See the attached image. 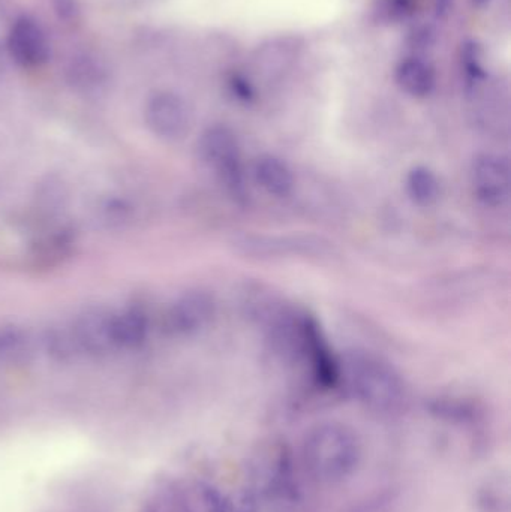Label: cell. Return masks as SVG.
<instances>
[{
    "mask_svg": "<svg viewBox=\"0 0 511 512\" xmlns=\"http://www.w3.org/2000/svg\"><path fill=\"white\" fill-rule=\"evenodd\" d=\"M341 381L371 411L393 414L405 403L407 390L395 367L366 351H351L339 361Z\"/></svg>",
    "mask_w": 511,
    "mask_h": 512,
    "instance_id": "1",
    "label": "cell"
},
{
    "mask_svg": "<svg viewBox=\"0 0 511 512\" xmlns=\"http://www.w3.org/2000/svg\"><path fill=\"white\" fill-rule=\"evenodd\" d=\"M360 441L345 424H320L306 436L303 445L306 469L321 483H338L359 465Z\"/></svg>",
    "mask_w": 511,
    "mask_h": 512,
    "instance_id": "2",
    "label": "cell"
},
{
    "mask_svg": "<svg viewBox=\"0 0 511 512\" xmlns=\"http://www.w3.org/2000/svg\"><path fill=\"white\" fill-rule=\"evenodd\" d=\"M197 149L201 161L215 173L225 191L236 200H243L245 167L236 134L227 126H212L201 134Z\"/></svg>",
    "mask_w": 511,
    "mask_h": 512,
    "instance_id": "3",
    "label": "cell"
},
{
    "mask_svg": "<svg viewBox=\"0 0 511 512\" xmlns=\"http://www.w3.org/2000/svg\"><path fill=\"white\" fill-rule=\"evenodd\" d=\"M147 128L165 141L185 137L191 128V110L182 96L168 90L153 93L144 108Z\"/></svg>",
    "mask_w": 511,
    "mask_h": 512,
    "instance_id": "4",
    "label": "cell"
},
{
    "mask_svg": "<svg viewBox=\"0 0 511 512\" xmlns=\"http://www.w3.org/2000/svg\"><path fill=\"white\" fill-rule=\"evenodd\" d=\"M471 188L480 203L501 207L510 198V164L507 158L495 153H482L474 158L470 170Z\"/></svg>",
    "mask_w": 511,
    "mask_h": 512,
    "instance_id": "5",
    "label": "cell"
},
{
    "mask_svg": "<svg viewBox=\"0 0 511 512\" xmlns=\"http://www.w3.org/2000/svg\"><path fill=\"white\" fill-rule=\"evenodd\" d=\"M216 304L206 291H189L180 295L165 315V328L177 337H191L209 327Z\"/></svg>",
    "mask_w": 511,
    "mask_h": 512,
    "instance_id": "6",
    "label": "cell"
},
{
    "mask_svg": "<svg viewBox=\"0 0 511 512\" xmlns=\"http://www.w3.org/2000/svg\"><path fill=\"white\" fill-rule=\"evenodd\" d=\"M8 50L12 60L21 68L35 69L50 59V44L38 21L32 17L17 18L8 35Z\"/></svg>",
    "mask_w": 511,
    "mask_h": 512,
    "instance_id": "7",
    "label": "cell"
},
{
    "mask_svg": "<svg viewBox=\"0 0 511 512\" xmlns=\"http://www.w3.org/2000/svg\"><path fill=\"white\" fill-rule=\"evenodd\" d=\"M111 319H113V312L110 310L92 307V309L84 310L72 322V333H74L81 354L102 357V355L116 351L113 334H111Z\"/></svg>",
    "mask_w": 511,
    "mask_h": 512,
    "instance_id": "8",
    "label": "cell"
},
{
    "mask_svg": "<svg viewBox=\"0 0 511 512\" xmlns=\"http://www.w3.org/2000/svg\"><path fill=\"white\" fill-rule=\"evenodd\" d=\"M149 316L140 307H129L113 313L111 334L116 349H138L149 336Z\"/></svg>",
    "mask_w": 511,
    "mask_h": 512,
    "instance_id": "9",
    "label": "cell"
},
{
    "mask_svg": "<svg viewBox=\"0 0 511 512\" xmlns=\"http://www.w3.org/2000/svg\"><path fill=\"white\" fill-rule=\"evenodd\" d=\"M254 177L258 185L276 198H285L293 192L294 176L287 162L273 155H264L255 161Z\"/></svg>",
    "mask_w": 511,
    "mask_h": 512,
    "instance_id": "10",
    "label": "cell"
},
{
    "mask_svg": "<svg viewBox=\"0 0 511 512\" xmlns=\"http://www.w3.org/2000/svg\"><path fill=\"white\" fill-rule=\"evenodd\" d=\"M396 83L414 98L431 95L435 87V69L419 57H408L396 68Z\"/></svg>",
    "mask_w": 511,
    "mask_h": 512,
    "instance_id": "11",
    "label": "cell"
},
{
    "mask_svg": "<svg viewBox=\"0 0 511 512\" xmlns=\"http://www.w3.org/2000/svg\"><path fill=\"white\" fill-rule=\"evenodd\" d=\"M408 197L417 206H434L441 195V183L437 174L428 167H414L405 180Z\"/></svg>",
    "mask_w": 511,
    "mask_h": 512,
    "instance_id": "12",
    "label": "cell"
},
{
    "mask_svg": "<svg viewBox=\"0 0 511 512\" xmlns=\"http://www.w3.org/2000/svg\"><path fill=\"white\" fill-rule=\"evenodd\" d=\"M179 501L183 512H219L222 496L210 484L191 481L183 486Z\"/></svg>",
    "mask_w": 511,
    "mask_h": 512,
    "instance_id": "13",
    "label": "cell"
},
{
    "mask_svg": "<svg viewBox=\"0 0 511 512\" xmlns=\"http://www.w3.org/2000/svg\"><path fill=\"white\" fill-rule=\"evenodd\" d=\"M30 354V336L15 324L0 325V361L15 363Z\"/></svg>",
    "mask_w": 511,
    "mask_h": 512,
    "instance_id": "14",
    "label": "cell"
},
{
    "mask_svg": "<svg viewBox=\"0 0 511 512\" xmlns=\"http://www.w3.org/2000/svg\"><path fill=\"white\" fill-rule=\"evenodd\" d=\"M428 0H378L375 17L381 23H404L417 17Z\"/></svg>",
    "mask_w": 511,
    "mask_h": 512,
    "instance_id": "15",
    "label": "cell"
},
{
    "mask_svg": "<svg viewBox=\"0 0 511 512\" xmlns=\"http://www.w3.org/2000/svg\"><path fill=\"white\" fill-rule=\"evenodd\" d=\"M44 346L48 355L56 358L57 361L74 360L81 355L71 325L48 328L47 333L44 334Z\"/></svg>",
    "mask_w": 511,
    "mask_h": 512,
    "instance_id": "16",
    "label": "cell"
},
{
    "mask_svg": "<svg viewBox=\"0 0 511 512\" xmlns=\"http://www.w3.org/2000/svg\"><path fill=\"white\" fill-rule=\"evenodd\" d=\"M476 507L479 512H510L507 487L503 489L497 481L483 484L477 492Z\"/></svg>",
    "mask_w": 511,
    "mask_h": 512,
    "instance_id": "17",
    "label": "cell"
},
{
    "mask_svg": "<svg viewBox=\"0 0 511 512\" xmlns=\"http://www.w3.org/2000/svg\"><path fill=\"white\" fill-rule=\"evenodd\" d=\"M461 59L468 77L473 80L486 78V71L482 66V48L476 41H467L462 45Z\"/></svg>",
    "mask_w": 511,
    "mask_h": 512,
    "instance_id": "18",
    "label": "cell"
},
{
    "mask_svg": "<svg viewBox=\"0 0 511 512\" xmlns=\"http://www.w3.org/2000/svg\"><path fill=\"white\" fill-rule=\"evenodd\" d=\"M219 512H258L257 498L251 490H236L222 498Z\"/></svg>",
    "mask_w": 511,
    "mask_h": 512,
    "instance_id": "19",
    "label": "cell"
},
{
    "mask_svg": "<svg viewBox=\"0 0 511 512\" xmlns=\"http://www.w3.org/2000/svg\"><path fill=\"white\" fill-rule=\"evenodd\" d=\"M50 3L60 21L72 23L80 17V0H50Z\"/></svg>",
    "mask_w": 511,
    "mask_h": 512,
    "instance_id": "20",
    "label": "cell"
},
{
    "mask_svg": "<svg viewBox=\"0 0 511 512\" xmlns=\"http://www.w3.org/2000/svg\"><path fill=\"white\" fill-rule=\"evenodd\" d=\"M228 84H230L231 92H233L237 98L242 99V101H251V99L254 98V89H252L251 83H249L243 75H231Z\"/></svg>",
    "mask_w": 511,
    "mask_h": 512,
    "instance_id": "21",
    "label": "cell"
},
{
    "mask_svg": "<svg viewBox=\"0 0 511 512\" xmlns=\"http://www.w3.org/2000/svg\"><path fill=\"white\" fill-rule=\"evenodd\" d=\"M453 0H437L435 3V11H437V17H444L449 14L450 8H452Z\"/></svg>",
    "mask_w": 511,
    "mask_h": 512,
    "instance_id": "22",
    "label": "cell"
},
{
    "mask_svg": "<svg viewBox=\"0 0 511 512\" xmlns=\"http://www.w3.org/2000/svg\"><path fill=\"white\" fill-rule=\"evenodd\" d=\"M473 2L474 6H483L486 5V3L489 2V0H471Z\"/></svg>",
    "mask_w": 511,
    "mask_h": 512,
    "instance_id": "23",
    "label": "cell"
}]
</instances>
